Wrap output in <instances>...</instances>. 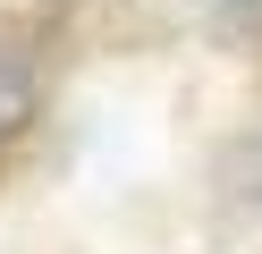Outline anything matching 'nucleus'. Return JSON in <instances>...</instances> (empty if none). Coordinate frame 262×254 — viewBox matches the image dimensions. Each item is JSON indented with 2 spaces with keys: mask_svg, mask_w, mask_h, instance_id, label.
Instances as JSON below:
<instances>
[{
  "mask_svg": "<svg viewBox=\"0 0 262 254\" xmlns=\"http://www.w3.org/2000/svg\"><path fill=\"white\" fill-rule=\"evenodd\" d=\"M211 178H220V203H228V212H262V119L220 144V169H211Z\"/></svg>",
  "mask_w": 262,
  "mask_h": 254,
  "instance_id": "obj_1",
  "label": "nucleus"
},
{
  "mask_svg": "<svg viewBox=\"0 0 262 254\" xmlns=\"http://www.w3.org/2000/svg\"><path fill=\"white\" fill-rule=\"evenodd\" d=\"M34 102H42V76L17 60V51H0V144H9V135L34 119Z\"/></svg>",
  "mask_w": 262,
  "mask_h": 254,
  "instance_id": "obj_2",
  "label": "nucleus"
}]
</instances>
